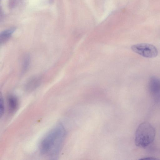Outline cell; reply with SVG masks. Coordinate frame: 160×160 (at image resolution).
I'll return each mask as SVG.
<instances>
[{
	"instance_id": "obj_1",
	"label": "cell",
	"mask_w": 160,
	"mask_h": 160,
	"mask_svg": "<svg viewBox=\"0 0 160 160\" xmlns=\"http://www.w3.org/2000/svg\"><path fill=\"white\" fill-rule=\"evenodd\" d=\"M65 135L63 126L58 124L51 129L44 136L40 145L41 152L50 157L57 156L62 146Z\"/></svg>"
},
{
	"instance_id": "obj_8",
	"label": "cell",
	"mask_w": 160,
	"mask_h": 160,
	"mask_svg": "<svg viewBox=\"0 0 160 160\" xmlns=\"http://www.w3.org/2000/svg\"><path fill=\"white\" fill-rule=\"evenodd\" d=\"M30 62V58L29 56H27L24 58L23 64L22 71L25 72L26 71L28 68Z\"/></svg>"
},
{
	"instance_id": "obj_9",
	"label": "cell",
	"mask_w": 160,
	"mask_h": 160,
	"mask_svg": "<svg viewBox=\"0 0 160 160\" xmlns=\"http://www.w3.org/2000/svg\"><path fill=\"white\" fill-rule=\"evenodd\" d=\"M4 105L3 100L1 96L0 98V115L2 117L3 114L4 112Z\"/></svg>"
},
{
	"instance_id": "obj_5",
	"label": "cell",
	"mask_w": 160,
	"mask_h": 160,
	"mask_svg": "<svg viewBox=\"0 0 160 160\" xmlns=\"http://www.w3.org/2000/svg\"><path fill=\"white\" fill-rule=\"evenodd\" d=\"M9 110L10 112L13 113L17 109L18 105L17 98L14 96H9L8 99Z\"/></svg>"
},
{
	"instance_id": "obj_7",
	"label": "cell",
	"mask_w": 160,
	"mask_h": 160,
	"mask_svg": "<svg viewBox=\"0 0 160 160\" xmlns=\"http://www.w3.org/2000/svg\"><path fill=\"white\" fill-rule=\"evenodd\" d=\"M39 78L37 77L32 78L27 84V89L28 90H31L35 88L39 83Z\"/></svg>"
},
{
	"instance_id": "obj_2",
	"label": "cell",
	"mask_w": 160,
	"mask_h": 160,
	"mask_svg": "<svg viewBox=\"0 0 160 160\" xmlns=\"http://www.w3.org/2000/svg\"><path fill=\"white\" fill-rule=\"evenodd\" d=\"M155 136V131L149 122H145L141 123L135 133V143L139 147L145 148L153 142Z\"/></svg>"
},
{
	"instance_id": "obj_10",
	"label": "cell",
	"mask_w": 160,
	"mask_h": 160,
	"mask_svg": "<svg viewBox=\"0 0 160 160\" xmlns=\"http://www.w3.org/2000/svg\"><path fill=\"white\" fill-rule=\"evenodd\" d=\"M142 159V160H155V159H157L156 158H154L153 157H145L143 158H142V159Z\"/></svg>"
},
{
	"instance_id": "obj_4",
	"label": "cell",
	"mask_w": 160,
	"mask_h": 160,
	"mask_svg": "<svg viewBox=\"0 0 160 160\" xmlns=\"http://www.w3.org/2000/svg\"><path fill=\"white\" fill-rule=\"evenodd\" d=\"M149 91L156 100H160V79L156 76L150 78L148 84Z\"/></svg>"
},
{
	"instance_id": "obj_3",
	"label": "cell",
	"mask_w": 160,
	"mask_h": 160,
	"mask_svg": "<svg viewBox=\"0 0 160 160\" xmlns=\"http://www.w3.org/2000/svg\"><path fill=\"white\" fill-rule=\"evenodd\" d=\"M131 48L135 53L146 58H154L158 54V50L156 47L149 43L137 44L132 46Z\"/></svg>"
},
{
	"instance_id": "obj_6",
	"label": "cell",
	"mask_w": 160,
	"mask_h": 160,
	"mask_svg": "<svg viewBox=\"0 0 160 160\" xmlns=\"http://www.w3.org/2000/svg\"><path fill=\"white\" fill-rule=\"evenodd\" d=\"M15 29L12 28L2 31L0 34V41L1 44L7 41L14 32Z\"/></svg>"
}]
</instances>
